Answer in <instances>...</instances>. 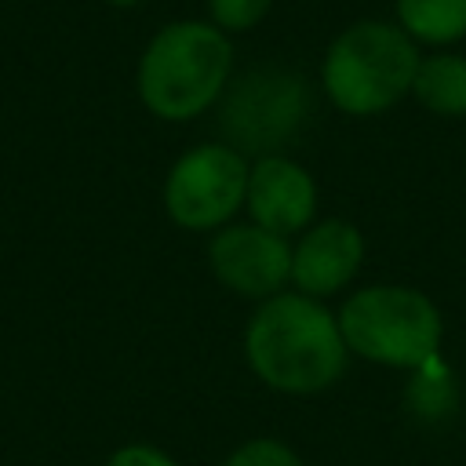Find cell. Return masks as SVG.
<instances>
[{
  "mask_svg": "<svg viewBox=\"0 0 466 466\" xmlns=\"http://www.w3.org/2000/svg\"><path fill=\"white\" fill-rule=\"evenodd\" d=\"M244 353L251 371L284 393L328 390L346 371V339L339 320L302 291H280L266 299L248 331Z\"/></svg>",
  "mask_w": 466,
  "mask_h": 466,
  "instance_id": "obj_1",
  "label": "cell"
},
{
  "mask_svg": "<svg viewBox=\"0 0 466 466\" xmlns=\"http://www.w3.org/2000/svg\"><path fill=\"white\" fill-rule=\"evenodd\" d=\"M233 73V44L215 22H171L142 51L138 98L160 120H193L222 98Z\"/></svg>",
  "mask_w": 466,
  "mask_h": 466,
  "instance_id": "obj_2",
  "label": "cell"
},
{
  "mask_svg": "<svg viewBox=\"0 0 466 466\" xmlns=\"http://www.w3.org/2000/svg\"><path fill=\"white\" fill-rule=\"evenodd\" d=\"M415 40L393 22H353L342 29L324 55V91L350 116H371L397 106L419 73Z\"/></svg>",
  "mask_w": 466,
  "mask_h": 466,
  "instance_id": "obj_3",
  "label": "cell"
},
{
  "mask_svg": "<svg viewBox=\"0 0 466 466\" xmlns=\"http://www.w3.org/2000/svg\"><path fill=\"white\" fill-rule=\"evenodd\" d=\"M342 339L364 360L386 368H422L437 357L441 346V313L437 306L400 284H379L353 291L339 313Z\"/></svg>",
  "mask_w": 466,
  "mask_h": 466,
  "instance_id": "obj_4",
  "label": "cell"
},
{
  "mask_svg": "<svg viewBox=\"0 0 466 466\" xmlns=\"http://www.w3.org/2000/svg\"><path fill=\"white\" fill-rule=\"evenodd\" d=\"M306 106H309V91L302 76L277 66H258L240 80H233V87L226 91L218 116L222 135L229 138L226 146H233L237 153L248 149L269 157L299 131Z\"/></svg>",
  "mask_w": 466,
  "mask_h": 466,
  "instance_id": "obj_5",
  "label": "cell"
},
{
  "mask_svg": "<svg viewBox=\"0 0 466 466\" xmlns=\"http://www.w3.org/2000/svg\"><path fill=\"white\" fill-rule=\"evenodd\" d=\"M248 160L226 142H208L175 160L164 182V208L182 229L226 226L248 197Z\"/></svg>",
  "mask_w": 466,
  "mask_h": 466,
  "instance_id": "obj_6",
  "label": "cell"
},
{
  "mask_svg": "<svg viewBox=\"0 0 466 466\" xmlns=\"http://www.w3.org/2000/svg\"><path fill=\"white\" fill-rule=\"evenodd\" d=\"M215 277L248 299H273L291 280V248L262 226H222L208 248Z\"/></svg>",
  "mask_w": 466,
  "mask_h": 466,
  "instance_id": "obj_7",
  "label": "cell"
},
{
  "mask_svg": "<svg viewBox=\"0 0 466 466\" xmlns=\"http://www.w3.org/2000/svg\"><path fill=\"white\" fill-rule=\"evenodd\" d=\"M251 222L288 237L309 226L313 211H317V186L309 178V171L280 153L258 157L251 164L248 175V197H244Z\"/></svg>",
  "mask_w": 466,
  "mask_h": 466,
  "instance_id": "obj_8",
  "label": "cell"
},
{
  "mask_svg": "<svg viewBox=\"0 0 466 466\" xmlns=\"http://www.w3.org/2000/svg\"><path fill=\"white\" fill-rule=\"evenodd\" d=\"M364 258V240L357 226L342 218H324L302 233L291 251V280L302 295L320 299L342 291Z\"/></svg>",
  "mask_w": 466,
  "mask_h": 466,
  "instance_id": "obj_9",
  "label": "cell"
},
{
  "mask_svg": "<svg viewBox=\"0 0 466 466\" xmlns=\"http://www.w3.org/2000/svg\"><path fill=\"white\" fill-rule=\"evenodd\" d=\"M411 91L430 113L466 116V55L441 51L422 58Z\"/></svg>",
  "mask_w": 466,
  "mask_h": 466,
  "instance_id": "obj_10",
  "label": "cell"
},
{
  "mask_svg": "<svg viewBox=\"0 0 466 466\" xmlns=\"http://www.w3.org/2000/svg\"><path fill=\"white\" fill-rule=\"evenodd\" d=\"M397 22L411 40L455 44L466 36V0H397Z\"/></svg>",
  "mask_w": 466,
  "mask_h": 466,
  "instance_id": "obj_11",
  "label": "cell"
},
{
  "mask_svg": "<svg viewBox=\"0 0 466 466\" xmlns=\"http://www.w3.org/2000/svg\"><path fill=\"white\" fill-rule=\"evenodd\" d=\"M408 400L415 411L422 415H444L455 408V386H451V375L441 368V360H426L422 368H415V382L408 390Z\"/></svg>",
  "mask_w": 466,
  "mask_h": 466,
  "instance_id": "obj_12",
  "label": "cell"
},
{
  "mask_svg": "<svg viewBox=\"0 0 466 466\" xmlns=\"http://www.w3.org/2000/svg\"><path fill=\"white\" fill-rule=\"evenodd\" d=\"M269 4L273 0H208V11L222 33H244L266 18Z\"/></svg>",
  "mask_w": 466,
  "mask_h": 466,
  "instance_id": "obj_13",
  "label": "cell"
},
{
  "mask_svg": "<svg viewBox=\"0 0 466 466\" xmlns=\"http://www.w3.org/2000/svg\"><path fill=\"white\" fill-rule=\"evenodd\" d=\"M226 466H302V459L284 444V441H273V437H258V441H248L240 444Z\"/></svg>",
  "mask_w": 466,
  "mask_h": 466,
  "instance_id": "obj_14",
  "label": "cell"
},
{
  "mask_svg": "<svg viewBox=\"0 0 466 466\" xmlns=\"http://www.w3.org/2000/svg\"><path fill=\"white\" fill-rule=\"evenodd\" d=\"M106 466H178L171 455H164L160 448L149 444H127L120 451H113V459Z\"/></svg>",
  "mask_w": 466,
  "mask_h": 466,
  "instance_id": "obj_15",
  "label": "cell"
},
{
  "mask_svg": "<svg viewBox=\"0 0 466 466\" xmlns=\"http://www.w3.org/2000/svg\"><path fill=\"white\" fill-rule=\"evenodd\" d=\"M109 4H116V7H135V4H142V0H109Z\"/></svg>",
  "mask_w": 466,
  "mask_h": 466,
  "instance_id": "obj_16",
  "label": "cell"
}]
</instances>
